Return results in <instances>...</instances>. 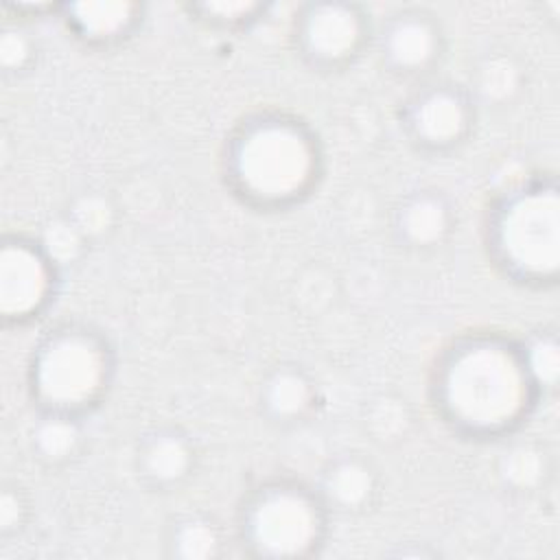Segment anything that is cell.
<instances>
[{
  "mask_svg": "<svg viewBox=\"0 0 560 560\" xmlns=\"http://www.w3.org/2000/svg\"><path fill=\"white\" fill-rule=\"evenodd\" d=\"M116 370L107 337L81 322L50 328L33 348L28 387L39 413L85 418L101 407Z\"/></svg>",
  "mask_w": 560,
  "mask_h": 560,
  "instance_id": "cell-4",
  "label": "cell"
},
{
  "mask_svg": "<svg viewBox=\"0 0 560 560\" xmlns=\"http://www.w3.org/2000/svg\"><path fill=\"white\" fill-rule=\"evenodd\" d=\"M457 217L451 199L438 188H416L405 192L389 219L392 238L407 252H433L442 247L453 230Z\"/></svg>",
  "mask_w": 560,
  "mask_h": 560,
  "instance_id": "cell-11",
  "label": "cell"
},
{
  "mask_svg": "<svg viewBox=\"0 0 560 560\" xmlns=\"http://www.w3.org/2000/svg\"><path fill=\"white\" fill-rule=\"evenodd\" d=\"M188 9L197 20L219 28H241L265 13V4L260 2H195Z\"/></svg>",
  "mask_w": 560,
  "mask_h": 560,
  "instance_id": "cell-22",
  "label": "cell"
},
{
  "mask_svg": "<svg viewBox=\"0 0 560 560\" xmlns=\"http://www.w3.org/2000/svg\"><path fill=\"white\" fill-rule=\"evenodd\" d=\"M57 262L42 241L4 236L0 247V317L4 324H28L55 300Z\"/></svg>",
  "mask_w": 560,
  "mask_h": 560,
  "instance_id": "cell-8",
  "label": "cell"
},
{
  "mask_svg": "<svg viewBox=\"0 0 560 560\" xmlns=\"http://www.w3.org/2000/svg\"><path fill=\"white\" fill-rule=\"evenodd\" d=\"M298 55L317 72H339L352 66L370 39V22L352 2H311L295 18Z\"/></svg>",
  "mask_w": 560,
  "mask_h": 560,
  "instance_id": "cell-6",
  "label": "cell"
},
{
  "mask_svg": "<svg viewBox=\"0 0 560 560\" xmlns=\"http://www.w3.org/2000/svg\"><path fill=\"white\" fill-rule=\"evenodd\" d=\"M328 521L330 512L315 486L271 477L243 497L236 510V540L249 558H311L326 545Z\"/></svg>",
  "mask_w": 560,
  "mask_h": 560,
  "instance_id": "cell-5",
  "label": "cell"
},
{
  "mask_svg": "<svg viewBox=\"0 0 560 560\" xmlns=\"http://www.w3.org/2000/svg\"><path fill=\"white\" fill-rule=\"evenodd\" d=\"M547 475V453L534 442H516L499 459V477L514 492L538 490Z\"/></svg>",
  "mask_w": 560,
  "mask_h": 560,
  "instance_id": "cell-19",
  "label": "cell"
},
{
  "mask_svg": "<svg viewBox=\"0 0 560 560\" xmlns=\"http://www.w3.org/2000/svg\"><path fill=\"white\" fill-rule=\"evenodd\" d=\"M477 103L468 88L453 81L420 85L400 109L407 140L427 153H448L462 147L475 127Z\"/></svg>",
  "mask_w": 560,
  "mask_h": 560,
  "instance_id": "cell-7",
  "label": "cell"
},
{
  "mask_svg": "<svg viewBox=\"0 0 560 560\" xmlns=\"http://www.w3.org/2000/svg\"><path fill=\"white\" fill-rule=\"evenodd\" d=\"M66 219L74 225V230L85 238L94 241L105 236V232L114 225V208L105 195L83 192L77 197L66 214Z\"/></svg>",
  "mask_w": 560,
  "mask_h": 560,
  "instance_id": "cell-21",
  "label": "cell"
},
{
  "mask_svg": "<svg viewBox=\"0 0 560 560\" xmlns=\"http://www.w3.org/2000/svg\"><path fill=\"white\" fill-rule=\"evenodd\" d=\"M315 490L330 514L359 516L378 503L381 475L368 457L359 453H343L324 464L317 475Z\"/></svg>",
  "mask_w": 560,
  "mask_h": 560,
  "instance_id": "cell-12",
  "label": "cell"
},
{
  "mask_svg": "<svg viewBox=\"0 0 560 560\" xmlns=\"http://www.w3.org/2000/svg\"><path fill=\"white\" fill-rule=\"evenodd\" d=\"M486 247L514 284L547 291L560 278V186L556 175L529 177L490 208Z\"/></svg>",
  "mask_w": 560,
  "mask_h": 560,
  "instance_id": "cell-3",
  "label": "cell"
},
{
  "mask_svg": "<svg viewBox=\"0 0 560 560\" xmlns=\"http://www.w3.org/2000/svg\"><path fill=\"white\" fill-rule=\"evenodd\" d=\"M28 521V501L18 486H4L0 494V536L20 534Z\"/></svg>",
  "mask_w": 560,
  "mask_h": 560,
  "instance_id": "cell-25",
  "label": "cell"
},
{
  "mask_svg": "<svg viewBox=\"0 0 560 560\" xmlns=\"http://www.w3.org/2000/svg\"><path fill=\"white\" fill-rule=\"evenodd\" d=\"M431 402L440 420L475 442L516 433L540 402L518 341L472 332L442 350L431 374Z\"/></svg>",
  "mask_w": 560,
  "mask_h": 560,
  "instance_id": "cell-1",
  "label": "cell"
},
{
  "mask_svg": "<svg viewBox=\"0 0 560 560\" xmlns=\"http://www.w3.org/2000/svg\"><path fill=\"white\" fill-rule=\"evenodd\" d=\"M230 192L260 212L302 203L324 173L317 133L287 112H256L234 125L221 155Z\"/></svg>",
  "mask_w": 560,
  "mask_h": 560,
  "instance_id": "cell-2",
  "label": "cell"
},
{
  "mask_svg": "<svg viewBox=\"0 0 560 560\" xmlns=\"http://www.w3.org/2000/svg\"><path fill=\"white\" fill-rule=\"evenodd\" d=\"M83 438V418L39 413V420L31 431V448L46 466H63L79 455Z\"/></svg>",
  "mask_w": 560,
  "mask_h": 560,
  "instance_id": "cell-17",
  "label": "cell"
},
{
  "mask_svg": "<svg viewBox=\"0 0 560 560\" xmlns=\"http://www.w3.org/2000/svg\"><path fill=\"white\" fill-rule=\"evenodd\" d=\"M35 59L33 39L20 28H7L0 37V63L7 72H24Z\"/></svg>",
  "mask_w": 560,
  "mask_h": 560,
  "instance_id": "cell-24",
  "label": "cell"
},
{
  "mask_svg": "<svg viewBox=\"0 0 560 560\" xmlns=\"http://www.w3.org/2000/svg\"><path fill=\"white\" fill-rule=\"evenodd\" d=\"M88 241L74 230V225L63 217L59 221H55L44 238H42V245L46 247V252L55 258L57 265L61 262H68V260H74L77 254L81 252V247L85 245Z\"/></svg>",
  "mask_w": 560,
  "mask_h": 560,
  "instance_id": "cell-23",
  "label": "cell"
},
{
  "mask_svg": "<svg viewBox=\"0 0 560 560\" xmlns=\"http://www.w3.org/2000/svg\"><path fill=\"white\" fill-rule=\"evenodd\" d=\"M376 48L387 72L402 79H418L440 63L444 33L429 11L400 9L383 22Z\"/></svg>",
  "mask_w": 560,
  "mask_h": 560,
  "instance_id": "cell-9",
  "label": "cell"
},
{
  "mask_svg": "<svg viewBox=\"0 0 560 560\" xmlns=\"http://www.w3.org/2000/svg\"><path fill=\"white\" fill-rule=\"evenodd\" d=\"M199 451L182 427L164 424L144 433L136 446L133 468L138 481L151 492H173L197 470Z\"/></svg>",
  "mask_w": 560,
  "mask_h": 560,
  "instance_id": "cell-10",
  "label": "cell"
},
{
  "mask_svg": "<svg viewBox=\"0 0 560 560\" xmlns=\"http://www.w3.org/2000/svg\"><path fill=\"white\" fill-rule=\"evenodd\" d=\"M525 88V70L521 61L508 50H492L486 52L472 74L470 88L477 107H508L512 105Z\"/></svg>",
  "mask_w": 560,
  "mask_h": 560,
  "instance_id": "cell-16",
  "label": "cell"
},
{
  "mask_svg": "<svg viewBox=\"0 0 560 560\" xmlns=\"http://www.w3.org/2000/svg\"><path fill=\"white\" fill-rule=\"evenodd\" d=\"M68 31L88 46H114L127 39L142 20V7L129 0H88L61 4Z\"/></svg>",
  "mask_w": 560,
  "mask_h": 560,
  "instance_id": "cell-14",
  "label": "cell"
},
{
  "mask_svg": "<svg viewBox=\"0 0 560 560\" xmlns=\"http://www.w3.org/2000/svg\"><path fill=\"white\" fill-rule=\"evenodd\" d=\"M164 556L177 560H214L225 553V529L206 512L177 514L164 532Z\"/></svg>",
  "mask_w": 560,
  "mask_h": 560,
  "instance_id": "cell-15",
  "label": "cell"
},
{
  "mask_svg": "<svg viewBox=\"0 0 560 560\" xmlns=\"http://www.w3.org/2000/svg\"><path fill=\"white\" fill-rule=\"evenodd\" d=\"M317 385L313 376L298 363H278L260 381V413L278 427H295L306 422L317 407Z\"/></svg>",
  "mask_w": 560,
  "mask_h": 560,
  "instance_id": "cell-13",
  "label": "cell"
},
{
  "mask_svg": "<svg viewBox=\"0 0 560 560\" xmlns=\"http://www.w3.org/2000/svg\"><path fill=\"white\" fill-rule=\"evenodd\" d=\"M521 357L529 381L540 400L558 392L560 381V343L556 328H538L518 341Z\"/></svg>",
  "mask_w": 560,
  "mask_h": 560,
  "instance_id": "cell-18",
  "label": "cell"
},
{
  "mask_svg": "<svg viewBox=\"0 0 560 560\" xmlns=\"http://www.w3.org/2000/svg\"><path fill=\"white\" fill-rule=\"evenodd\" d=\"M411 409L405 398L394 394H381L365 407V429L368 433L385 444V442H398L407 435L411 427Z\"/></svg>",
  "mask_w": 560,
  "mask_h": 560,
  "instance_id": "cell-20",
  "label": "cell"
}]
</instances>
